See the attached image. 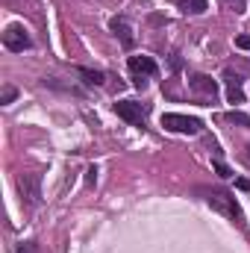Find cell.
<instances>
[{
    "instance_id": "obj_1",
    "label": "cell",
    "mask_w": 250,
    "mask_h": 253,
    "mask_svg": "<svg viewBox=\"0 0 250 253\" xmlns=\"http://www.w3.org/2000/svg\"><path fill=\"white\" fill-rule=\"evenodd\" d=\"M206 203H209L212 209H218L221 215H227L230 221H242V209H239V203H236V197H233L230 191L212 189L206 194Z\"/></svg>"
},
{
    "instance_id": "obj_2",
    "label": "cell",
    "mask_w": 250,
    "mask_h": 253,
    "mask_svg": "<svg viewBox=\"0 0 250 253\" xmlns=\"http://www.w3.org/2000/svg\"><path fill=\"white\" fill-rule=\"evenodd\" d=\"M162 126L171 129V132H183V135H194V132L203 129V124H200L197 118H191V115H177V112H165V115H162Z\"/></svg>"
},
{
    "instance_id": "obj_3",
    "label": "cell",
    "mask_w": 250,
    "mask_h": 253,
    "mask_svg": "<svg viewBox=\"0 0 250 253\" xmlns=\"http://www.w3.org/2000/svg\"><path fill=\"white\" fill-rule=\"evenodd\" d=\"M126 68H129V74H132L135 88H144V85H147L144 77H156V62H153L150 56H129Z\"/></svg>"
},
{
    "instance_id": "obj_4",
    "label": "cell",
    "mask_w": 250,
    "mask_h": 253,
    "mask_svg": "<svg viewBox=\"0 0 250 253\" xmlns=\"http://www.w3.org/2000/svg\"><path fill=\"white\" fill-rule=\"evenodd\" d=\"M188 85H191V91H194L200 100H206V103H212V100L218 97V83H215L212 77H206V74H194Z\"/></svg>"
},
{
    "instance_id": "obj_5",
    "label": "cell",
    "mask_w": 250,
    "mask_h": 253,
    "mask_svg": "<svg viewBox=\"0 0 250 253\" xmlns=\"http://www.w3.org/2000/svg\"><path fill=\"white\" fill-rule=\"evenodd\" d=\"M3 44H6L9 50L21 53V50H27L33 42H30V36H27V30H24L21 24H12V27H6V33H3Z\"/></svg>"
},
{
    "instance_id": "obj_6",
    "label": "cell",
    "mask_w": 250,
    "mask_h": 253,
    "mask_svg": "<svg viewBox=\"0 0 250 253\" xmlns=\"http://www.w3.org/2000/svg\"><path fill=\"white\" fill-rule=\"evenodd\" d=\"M115 112H118V118H124L126 124H141V121L147 118V109H144L141 103H135V100H121V103H115Z\"/></svg>"
},
{
    "instance_id": "obj_7",
    "label": "cell",
    "mask_w": 250,
    "mask_h": 253,
    "mask_svg": "<svg viewBox=\"0 0 250 253\" xmlns=\"http://www.w3.org/2000/svg\"><path fill=\"white\" fill-rule=\"evenodd\" d=\"M18 191L21 197H27L30 206H36L42 200V191H39V174H18Z\"/></svg>"
},
{
    "instance_id": "obj_8",
    "label": "cell",
    "mask_w": 250,
    "mask_h": 253,
    "mask_svg": "<svg viewBox=\"0 0 250 253\" xmlns=\"http://www.w3.org/2000/svg\"><path fill=\"white\" fill-rule=\"evenodd\" d=\"M227 100H230L233 106H242V103H245L242 77H236V74H230V71H227Z\"/></svg>"
},
{
    "instance_id": "obj_9",
    "label": "cell",
    "mask_w": 250,
    "mask_h": 253,
    "mask_svg": "<svg viewBox=\"0 0 250 253\" xmlns=\"http://www.w3.org/2000/svg\"><path fill=\"white\" fill-rule=\"evenodd\" d=\"M112 30L121 36V44L129 50V47H132V30H129V24H126L124 18H112Z\"/></svg>"
},
{
    "instance_id": "obj_10",
    "label": "cell",
    "mask_w": 250,
    "mask_h": 253,
    "mask_svg": "<svg viewBox=\"0 0 250 253\" xmlns=\"http://www.w3.org/2000/svg\"><path fill=\"white\" fill-rule=\"evenodd\" d=\"M180 3V9L183 12H191V15H200V12H206V0H177Z\"/></svg>"
},
{
    "instance_id": "obj_11",
    "label": "cell",
    "mask_w": 250,
    "mask_h": 253,
    "mask_svg": "<svg viewBox=\"0 0 250 253\" xmlns=\"http://www.w3.org/2000/svg\"><path fill=\"white\" fill-rule=\"evenodd\" d=\"M80 77H85V83H91V85H103V74H100V71L80 68Z\"/></svg>"
},
{
    "instance_id": "obj_12",
    "label": "cell",
    "mask_w": 250,
    "mask_h": 253,
    "mask_svg": "<svg viewBox=\"0 0 250 253\" xmlns=\"http://www.w3.org/2000/svg\"><path fill=\"white\" fill-rule=\"evenodd\" d=\"M15 94H18V91H15L12 85H6V88H3V97H0V103H12V100H15Z\"/></svg>"
},
{
    "instance_id": "obj_13",
    "label": "cell",
    "mask_w": 250,
    "mask_h": 253,
    "mask_svg": "<svg viewBox=\"0 0 250 253\" xmlns=\"http://www.w3.org/2000/svg\"><path fill=\"white\" fill-rule=\"evenodd\" d=\"M230 121H239V124L250 126V118H248V115H242V112H233V115H230Z\"/></svg>"
},
{
    "instance_id": "obj_14",
    "label": "cell",
    "mask_w": 250,
    "mask_h": 253,
    "mask_svg": "<svg viewBox=\"0 0 250 253\" xmlns=\"http://www.w3.org/2000/svg\"><path fill=\"white\" fill-rule=\"evenodd\" d=\"M236 47H242V50H250V36H239V39H236Z\"/></svg>"
},
{
    "instance_id": "obj_15",
    "label": "cell",
    "mask_w": 250,
    "mask_h": 253,
    "mask_svg": "<svg viewBox=\"0 0 250 253\" xmlns=\"http://www.w3.org/2000/svg\"><path fill=\"white\" fill-rule=\"evenodd\" d=\"M215 171H218V174H221V177H230V168H227V165H224V162H215Z\"/></svg>"
},
{
    "instance_id": "obj_16",
    "label": "cell",
    "mask_w": 250,
    "mask_h": 253,
    "mask_svg": "<svg viewBox=\"0 0 250 253\" xmlns=\"http://www.w3.org/2000/svg\"><path fill=\"white\" fill-rule=\"evenodd\" d=\"M85 180H88V183H94V180H97V168H88V177H85Z\"/></svg>"
}]
</instances>
